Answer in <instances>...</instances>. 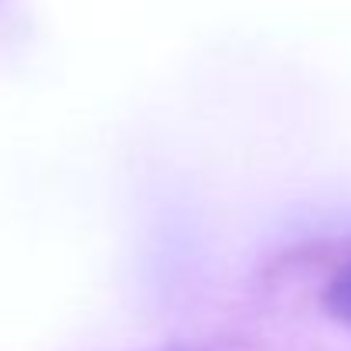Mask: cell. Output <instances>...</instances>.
<instances>
[{"instance_id": "obj_1", "label": "cell", "mask_w": 351, "mask_h": 351, "mask_svg": "<svg viewBox=\"0 0 351 351\" xmlns=\"http://www.w3.org/2000/svg\"><path fill=\"white\" fill-rule=\"evenodd\" d=\"M324 304H328V311H331L341 324L351 328V259L331 276L328 293H324Z\"/></svg>"}]
</instances>
